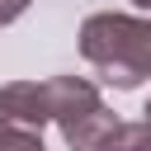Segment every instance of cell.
Instances as JSON below:
<instances>
[{
	"label": "cell",
	"instance_id": "7",
	"mask_svg": "<svg viewBox=\"0 0 151 151\" xmlns=\"http://www.w3.org/2000/svg\"><path fill=\"white\" fill-rule=\"evenodd\" d=\"M132 5H142V9H146V14H151V0H132Z\"/></svg>",
	"mask_w": 151,
	"mask_h": 151
},
{
	"label": "cell",
	"instance_id": "2",
	"mask_svg": "<svg viewBox=\"0 0 151 151\" xmlns=\"http://www.w3.org/2000/svg\"><path fill=\"white\" fill-rule=\"evenodd\" d=\"M0 118L42 132V127L52 123V94H47V80H9V85L0 90Z\"/></svg>",
	"mask_w": 151,
	"mask_h": 151
},
{
	"label": "cell",
	"instance_id": "8",
	"mask_svg": "<svg viewBox=\"0 0 151 151\" xmlns=\"http://www.w3.org/2000/svg\"><path fill=\"white\" fill-rule=\"evenodd\" d=\"M142 113H146V123H151V99H146V109H142Z\"/></svg>",
	"mask_w": 151,
	"mask_h": 151
},
{
	"label": "cell",
	"instance_id": "5",
	"mask_svg": "<svg viewBox=\"0 0 151 151\" xmlns=\"http://www.w3.org/2000/svg\"><path fill=\"white\" fill-rule=\"evenodd\" d=\"M0 151H47V146H42V132L0 118Z\"/></svg>",
	"mask_w": 151,
	"mask_h": 151
},
{
	"label": "cell",
	"instance_id": "1",
	"mask_svg": "<svg viewBox=\"0 0 151 151\" xmlns=\"http://www.w3.org/2000/svg\"><path fill=\"white\" fill-rule=\"evenodd\" d=\"M80 57L113 90H137L151 76V19L137 14H90L80 24Z\"/></svg>",
	"mask_w": 151,
	"mask_h": 151
},
{
	"label": "cell",
	"instance_id": "4",
	"mask_svg": "<svg viewBox=\"0 0 151 151\" xmlns=\"http://www.w3.org/2000/svg\"><path fill=\"white\" fill-rule=\"evenodd\" d=\"M104 151H151V123H118V132L109 137Z\"/></svg>",
	"mask_w": 151,
	"mask_h": 151
},
{
	"label": "cell",
	"instance_id": "6",
	"mask_svg": "<svg viewBox=\"0 0 151 151\" xmlns=\"http://www.w3.org/2000/svg\"><path fill=\"white\" fill-rule=\"evenodd\" d=\"M28 5H33V0H0V28H5V24H14Z\"/></svg>",
	"mask_w": 151,
	"mask_h": 151
},
{
	"label": "cell",
	"instance_id": "3",
	"mask_svg": "<svg viewBox=\"0 0 151 151\" xmlns=\"http://www.w3.org/2000/svg\"><path fill=\"white\" fill-rule=\"evenodd\" d=\"M47 94H52V123L66 132L76 127L85 113H94L104 99H99V85L85 80V76H52L47 80Z\"/></svg>",
	"mask_w": 151,
	"mask_h": 151
}]
</instances>
